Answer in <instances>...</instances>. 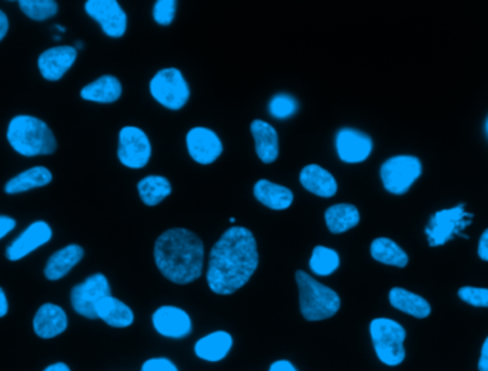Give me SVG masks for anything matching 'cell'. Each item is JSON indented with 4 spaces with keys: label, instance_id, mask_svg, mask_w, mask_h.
I'll use <instances>...</instances> for the list:
<instances>
[{
    "label": "cell",
    "instance_id": "ac0fdd59",
    "mask_svg": "<svg viewBox=\"0 0 488 371\" xmlns=\"http://www.w3.org/2000/svg\"><path fill=\"white\" fill-rule=\"evenodd\" d=\"M300 183L306 191L320 198H333L337 193L335 176L318 165L306 166L300 173Z\"/></svg>",
    "mask_w": 488,
    "mask_h": 371
},
{
    "label": "cell",
    "instance_id": "8d00e7d4",
    "mask_svg": "<svg viewBox=\"0 0 488 371\" xmlns=\"http://www.w3.org/2000/svg\"><path fill=\"white\" fill-rule=\"evenodd\" d=\"M477 253H479L480 259L488 262V229L487 231H484V233L480 237Z\"/></svg>",
    "mask_w": 488,
    "mask_h": 371
},
{
    "label": "cell",
    "instance_id": "e575fe53",
    "mask_svg": "<svg viewBox=\"0 0 488 371\" xmlns=\"http://www.w3.org/2000/svg\"><path fill=\"white\" fill-rule=\"evenodd\" d=\"M141 371H179L171 360L164 357L149 358L141 366Z\"/></svg>",
    "mask_w": 488,
    "mask_h": 371
},
{
    "label": "cell",
    "instance_id": "ab89813d",
    "mask_svg": "<svg viewBox=\"0 0 488 371\" xmlns=\"http://www.w3.org/2000/svg\"><path fill=\"white\" fill-rule=\"evenodd\" d=\"M7 30H9V20H7V16L5 15V12L0 10V40L6 36Z\"/></svg>",
    "mask_w": 488,
    "mask_h": 371
},
{
    "label": "cell",
    "instance_id": "d6a6232c",
    "mask_svg": "<svg viewBox=\"0 0 488 371\" xmlns=\"http://www.w3.org/2000/svg\"><path fill=\"white\" fill-rule=\"evenodd\" d=\"M177 4L174 0H158L154 4L153 17L161 26H169L176 15Z\"/></svg>",
    "mask_w": 488,
    "mask_h": 371
},
{
    "label": "cell",
    "instance_id": "d4e9b609",
    "mask_svg": "<svg viewBox=\"0 0 488 371\" xmlns=\"http://www.w3.org/2000/svg\"><path fill=\"white\" fill-rule=\"evenodd\" d=\"M325 219L331 233L341 234L360 223V213L354 204H335L326 211Z\"/></svg>",
    "mask_w": 488,
    "mask_h": 371
},
{
    "label": "cell",
    "instance_id": "7c38bea8",
    "mask_svg": "<svg viewBox=\"0 0 488 371\" xmlns=\"http://www.w3.org/2000/svg\"><path fill=\"white\" fill-rule=\"evenodd\" d=\"M336 150L338 158L346 163H361L370 158L373 140L356 129H341L336 136Z\"/></svg>",
    "mask_w": 488,
    "mask_h": 371
},
{
    "label": "cell",
    "instance_id": "484cf974",
    "mask_svg": "<svg viewBox=\"0 0 488 371\" xmlns=\"http://www.w3.org/2000/svg\"><path fill=\"white\" fill-rule=\"evenodd\" d=\"M83 99L96 103H113L121 96V85L115 76H102L80 92Z\"/></svg>",
    "mask_w": 488,
    "mask_h": 371
},
{
    "label": "cell",
    "instance_id": "3957f363",
    "mask_svg": "<svg viewBox=\"0 0 488 371\" xmlns=\"http://www.w3.org/2000/svg\"><path fill=\"white\" fill-rule=\"evenodd\" d=\"M10 146L25 158L52 155L57 150V138L49 126L33 116H16L7 129Z\"/></svg>",
    "mask_w": 488,
    "mask_h": 371
},
{
    "label": "cell",
    "instance_id": "f1b7e54d",
    "mask_svg": "<svg viewBox=\"0 0 488 371\" xmlns=\"http://www.w3.org/2000/svg\"><path fill=\"white\" fill-rule=\"evenodd\" d=\"M138 191L144 204L158 206L164 199L171 196V184L168 179L161 176H148L139 181Z\"/></svg>",
    "mask_w": 488,
    "mask_h": 371
},
{
    "label": "cell",
    "instance_id": "5bb4252c",
    "mask_svg": "<svg viewBox=\"0 0 488 371\" xmlns=\"http://www.w3.org/2000/svg\"><path fill=\"white\" fill-rule=\"evenodd\" d=\"M153 327L159 335L169 338H184L191 335L193 325L191 315L174 305H163L153 313Z\"/></svg>",
    "mask_w": 488,
    "mask_h": 371
},
{
    "label": "cell",
    "instance_id": "f546056e",
    "mask_svg": "<svg viewBox=\"0 0 488 371\" xmlns=\"http://www.w3.org/2000/svg\"><path fill=\"white\" fill-rule=\"evenodd\" d=\"M308 266L317 276H330L340 267V256L336 250L317 246L313 250Z\"/></svg>",
    "mask_w": 488,
    "mask_h": 371
},
{
    "label": "cell",
    "instance_id": "9c48e42d",
    "mask_svg": "<svg viewBox=\"0 0 488 371\" xmlns=\"http://www.w3.org/2000/svg\"><path fill=\"white\" fill-rule=\"evenodd\" d=\"M112 296V290L106 276L102 273H96L88 277L85 282L73 287L70 293V302L76 313L86 319H98L96 305L105 297Z\"/></svg>",
    "mask_w": 488,
    "mask_h": 371
},
{
    "label": "cell",
    "instance_id": "603a6c76",
    "mask_svg": "<svg viewBox=\"0 0 488 371\" xmlns=\"http://www.w3.org/2000/svg\"><path fill=\"white\" fill-rule=\"evenodd\" d=\"M254 196L260 203L269 207L272 211H286L292 206L295 196L290 189L273 183V181L262 180L257 181L254 186Z\"/></svg>",
    "mask_w": 488,
    "mask_h": 371
},
{
    "label": "cell",
    "instance_id": "8fae6325",
    "mask_svg": "<svg viewBox=\"0 0 488 371\" xmlns=\"http://www.w3.org/2000/svg\"><path fill=\"white\" fill-rule=\"evenodd\" d=\"M86 14L95 19L103 32L110 37H121L126 34L128 16L116 0H88Z\"/></svg>",
    "mask_w": 488,
    "mask_h": 371
},
{
    "label": "cell",
    "instance_id": "836d02e7",
    "mask_svg": "<svg viewBox=\"0 0 488 371\" xmlns=\"http://www.w3.org/2000/svg\"><path fill=\"white\" fill-rule=\"evenodd\" d=\"M459 297L474 307H488V289L465 286L459 290Z\"/></svg>",
    "mask_w": 488,
    "mask_h": 371
},
{
    "label": "cell",
    "instance_id": "2e32d148",
    "mask_svg": "<svg viewBox=\"0 0 488 371\" xmlns=\"http://www.w3.org/2000/svg\"><path fill=\"white\" fill-rule=\"evenodd\" d=\"M78 50L73 46H57L45 50L37 60L40 73L50 82L62 79L65 73L73 67Z\"/></svg>",
    "mask_w": 488,
    "mask_h": 371
},
{
    "label": "cell",
    "instance_id": "44dd1931",
    "mask_svg": "<svg viewBox=\"0 0 488 371\" xmlns=\"http://www.w3.org/2000/svg\"><path fill=\"white\" fill-rule=\"evenodd\" d=\"M98 319H102L106 325H112L116 329H125L135 322V314L130 307L113 296L105 297L96 305Z\"/></svg>",
    "mask_w": 488,
    "mask_h": 371
},
{
    "label": "cell",
    "instance_id": "f35d334b",
    "mask_svg": "<svg viewBox=\"0 0 488 371\" xmlns=\"http://www.w3.org/2000/svg\"><path fill=\"white\" fill-rule=\"evenodd\" d=\"M480 371H488V337L485 338L484 345L482 347V355H480L479 362Z\"/></svg>",
    "mask_w": 488,
    "mask_h": 371
},
{
    "label": "cell",
    "instance_id": "30bf717a",
    "mask_svg": "<svg viewBox=\"0 0 488 371\" xmlns=\"http://www.w3.org/2000/svg\"><path fill=\"white\" fill-rule=\"evenodd\" d=\"M151 145L148 135L139 128L128 126L119 133L118 158L129 169H141L148 165Z\"/></svg>",
    "mask_w": 488,
    "mask_h": 371
},
{
    "label": "cell",
    "instance_id": "ee69618b",
    "mask_svg": "<svg viewBox=\"0 0 488 371\" xmlns=\"http://www.w3.org/2000/svg\"><path fill=\"white\" fill-rule=\"evenodd\" d=\"M485 129H487V135H488V119H487V123H485Z\"/></svg>",
    "mask_w": 488,
    "mask_h": 371
},
{
    "label": "cell",
    "instance_id": "cb8c5ba5",
    "mask_svg": "<svg viewBox=\"0 0 488 371\" xmlns=\"http://www.w3.org/2000/svg\"><path fill=\"white\" fill-rule=\"evenodd\" d=\"M389 300L394 309L413 315L416 319H426L431 314V305L426 299L401 287L391 289L389 293Z\"/></svg>",
    "mask_w": 488,
    "mask_h": 371
},
{
    "label": "cell",
    "instance_id": "4316f807",
    "mask_svg": "<svg viewBox=\"0 0 488 371\" xmlns=\"http://www.w3.org/2000/svg\"><path fill=\"white\" fill-rule=\"evenodd\" d=\"M52 181V173L49 169L43 166L27 169L17 174L16 178L10 179L5 186V191L7 194L24 193V191H32V189L43 188Z\"/></svg>",
    "mask_w": 488,
    "mask_h": 371
},
{
    "label": "cell",
    "instance_id": "b9f144b4",
    "mask_svg": "<svg viewBox=\"0 0 488 371\" xmlns=\"http://www.w3.org/2000/svg\"><path fill=\"white\" fill-rule=\"evenodd\" d=\"M43 371H70V368L65 363H57V365L49 366Z\"/></svg>",
    "mask_w": 488,
    "mask_h": 371
},
{
    "label": "cell",
    "instance_id": "9a60e30c",
    "mask_svg": "<svg viewBox=\"0 0 488 371\" xmlns=\"http://www.w3.org/2000/svg\"><path fill=\"white\" fill-rule=\"evenodd\" d=\"M53 232L49 224L45 222H35L30 224L24 233H20L16 239L9 244L6 250V257L10 262H17L32 253L39 247L49 243Z\"/></svg>",
    "mask_w": 488,
    "mask_h": 371
},
{
    "label": "cell",
    "instance_id": "7402d4cb",
    "mask_svg": "<svg viewBox=\"0 0 488 371\" xmlns=\"http://www.w3.org/2000/svg\"><path fill=\"white\" fill-rule=\"evenodd\" d=\"M83 256H85V250L78 244L63 247L47 260L45 276L53 282L63 279L76 264L79 263Z\"/></svg>",
    "mask_w": 488,
    "mask_h": 371
},
{
    "label": "cell",
    "instance_id": "52a82bcc",
    "mask_svg": "<svg viewBox=\"0 0 488 371\" xmlns=\"http://www.w3.org/2000/svg\"><path fill=\"white\" fill-rule=\"evenodd\" d=\"M154 100L171 110H181L191 98V89L181 70L168 67L156 73L151 82Z\"/></svg>",
    "mask_w": 488,
    "mask_h": 371
},
{
    "label": "cell",
    "instance_id": "277c9868",
    "mask_svg": "<svg viewBox=\"0 0 488 371\" xmlns=\"http://www.w3.org/2000/svg\"><path fill=\"white\" fill-rule=\"evenodd\" d=\"M296 282L300 296V312L308 322L330 319L340 310L341 300L337 293L321 284L307 273L303 270L296 272Z\"/></svg>",
    "mask_w": 488,
    "mask_h": 371
},
{
    "label": "cell",
    "instance_id": "60d3db41",
    "mask_svg": "<svg viewBox=\"0 0 488 371\" xmlns=\"http://www.w3.org/2000/svg\"><path fill=\"white\" fill-rule=\"evenodd\" d=\"M9 310V304H7L6 294H5L4 289H0V317H5Z\"/></svg>",
    "mask_w": 488,
    "mask_h": 371
},
{
    "label": "cell",
    "instance_id": "8992f818",
    "mask_svg": "<svg viewBox=\"0 0 488 371\" xmlns=\"http://www.w3.org/2000/svg\"><path fill=\"white\" fill-rule=\"evenodd\" d=\"M423 165L416 156H394L381 165L380 176L384 189L393 194H404L419 180Z\"/></svg>",
    "mask_w": 488,
    "mask_h": 371
},
{
    "label": "cell",
    "instance_id": "d6986e66",
    "mask_svg": "<svg viewBox=\"0 0 488 371\" xmlns=\"http://www.w3.org/2000/svg\"><path fill=\"white\" fill-rule=\"evenodd\" d=\"M250 130L254 139L257 156L263 163L269 165L279 158V135L272 125L263 120H254L250 126Z\"/></svg>",
    "mask_w": 488,
    "mask_h": 371
},
{
    "label": "cell",
    "instance_id": "1f68e13d",
    "mask_svg": "<svg viewBox=\"0 0 488 371\" xmlns=\"http://www.w3.org/2000/svg\"><path fill=\"white\" fill-rule=\"evenodd\" d=\"M297 108V100L293 96L285 95V93L275 96L269 105L270 115L275 119H280V120L295 115Z\"/></svg>",
    "mask_w": 488,
    "mask_h": 371
},
{
    "label": "cell",
    "instance_id": "4dcf8cb0",
    "mask_svg": "<svg viewBox=\"0 0 488 371\" xmlns=\"http://www.w3.org/2000/svg\"><path fill=\"white\" fill-rule=\"evenodd\" d=\"M19 6L29 19L37 22L50 19L57 14V4L53 0H20Z\"/></svg>",
    "mask_w": 488,
    "mask_h": 371
},
{
    "label": "cell",
    "instance_id": "6da1fadb",
    "mask_svg": "<svg viewBox=\"0 0 488 371\" xmlns=\"http://www.w3.org/2000/svg\"><path fill=\"white\" fill-rule=\"evenodd\" d=\"M257 267L259 252L252 232L230 227L210 252L207 284L216 294L229 296L252 279Z\"/></svg>",
    "mask_w": 488,
    "mask_h": 371
},
{
    "label": "cell",
    "instance_id": "e0dca14e",
    "mask_svg": "<svg viewBox=\"0 0 488 371\" xmlns=\"http://www.w3.org/2000/svg\"><path fill=\"white\" fill-rule=\"evenodd\" d=\"M33 329L40 338H53L67 329V315L59 305L47 303L37 310Z\"/></svg>",
    "mask_w": 488,
    "mask_h": 371
},
{
    "label": "cell",
    "instance_id": "ba28073f",
    "mask_svg": "<svg viewBox=\"0 0 488 371\" xmlns=\"http://www.w3.org/2000/svg\"><path fill=\"white\" fill-rule=\"evenodd\" d=\"M472 214L465 211L464 203L432 214L426 229L430 246H442V244L450 242L452 237L462 234V229L472 223Z\"/></svg>",
    "mask_w": 488,
    "mask_h": 371
},
{
    "label": "cell",
    "instance_id": "83f0119b",
    "mask_svg": "<svg viewBox=\"0 0 488 371\" xmlns=\"http://www.w3.org/2000/svg\"><path fill=\"white\" fill-rule=\"evenodd\" d=\"M370 253L374 260L389 264V266L404 269L409 264V254L396 242L387 237H379L374 240L371 243Z\"/></svg>",
    "mask_w": 488,
    "mask_h": 371
},
{
    "label": "cell",
    "instance_id": "74e56055",
    "mask_svg": "<svg viewBox=\"0 0 488 371\" xmlns=\"http://www.w3.org/2000/svg\"><path fill=\"white\" fill-rule=\"evenodd\" d=\"M269 371H297V368L288 360H277L270 366Z\"/></svg>",
    "mask_w": 488,
    "mask_h": 371
},
{
    "label": "cell",
    "instance_id": "4fadbf2b",
    "mask_svg": "<svg viewBox=\"0 0 488 371\" xmlns=\"http://www.w3.org/2000/svg\"><path fill=\"white\" fill-rule=\"evenodd\" d=\"M187 150L199 165H212L222 155L223 145L219 136L206 128H194L187 133Z\"/></svg>",
    "mask_w": 488,
    "mask_h": 371
},
{
    "label": "cell",
    "instance_id": "5b68a950",
    "mask_svg": "<svg viewBox=\"0 0 488 371\" xmlns=\"http://www.w3.org/2000/svg\"><path fill=\"white\" fill-rule=\"evenodd\" d=\"M370 335L374 350L381 363L390 367L401 365L406 358L404 340L407 333L403 325L391 319H374L370 323Z\"/></svg>",
    "mask_w": 488,
    "mask_h": 371
},
{
    "label": "cell",
    "instance_id": "7bdbcfd3",
    "mask_svg": "<svg viewBox=\"0 0 488 371\" xmlns=\"http://www.w3.org/2000/svg\"><path fill=\"white\" fill-rule=\"evenodd\" d=\"M82 46H83L82 42L76 43V47H82Z\"/></svg>",
    "mask_w": 488,
    "mask_h": 371
},
{
    "label": "cell",
    "instance_id": "7a4b0ae2",
    "mask_svg": "<svg viewBox=\"0 0 488 371\" xmlns=\"http://www.w3.org/2000/svg\"><path fill=\"white\" fill-rule=\"evenodd\" d=\"M204 246L201 237L187 229H171L154 244V262L166 279L189 284L203 273Z\"/></svg>",
    "mask_w": 488,
    "mask_h": 371
},
{
    "label": "cell",
    "instance_id": "d590c367",
    "mask_svg": "<svg viewBox=\"0 0 488 371\" xmlns=\"http://www.w3.org/2000/svg\"><path fill=\"white\" fill-rule=\"evenodd\" d=\"M15 227H16V222L12 217L0 214V239L7 236L10 232L14 231Z\"/></svg>",
    "mask_w": 488,
    "mask_h": 371
},
{
    "label": "cell",
    "instance_id": "ffe728a7",
    "mask_svg": "<svg viewBox=\"0 0 488 371\" xmlns=\"http://www.w3.org/2000/svg\"><path fill=\"white\" fill-rule=\"evenodd\" d=\"M233 347V337L227 332H214L202 337L194 345V353L204 362H222Z\"/></svg>",
    "mask_w": 488,
    "mask_h": 371
}]
</instances>
